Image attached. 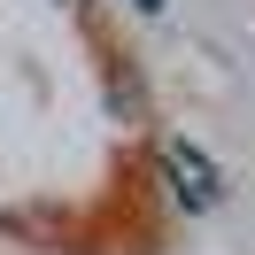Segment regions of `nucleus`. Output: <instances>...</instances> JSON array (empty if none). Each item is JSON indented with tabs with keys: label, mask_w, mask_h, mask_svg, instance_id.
I'll return each instance as SVG.
<instances>
[{
	"label": "nucleus",
	"mask_w": 255,
	"mask_h": 255,
	"mask_svg": "<svg viewBox=\"0 0 255 255\" xmlns=\"http://www.w3.org/2000/svg\"><path fill=\"white\" fill-rule=\"evenodd\" d=\"M109 109H116V124H139L147 116V93H139V70L131 62H109Z\"/></svg>",
	"instance_id": "obj_1"
}]
</instances>
